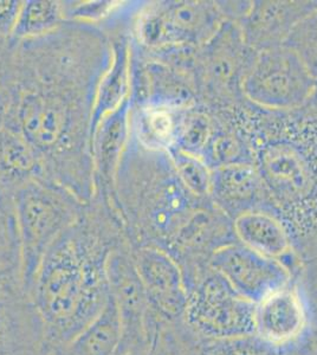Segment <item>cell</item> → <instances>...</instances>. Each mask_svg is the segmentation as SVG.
<instances>
[{
	"label": "cell",
	"mask_w": 317,
	"mask_h": 355,
	"mask_svg": "<svg viewBox=\"0 0 317 355\" xmlns=\"http://www.w3.org/2000/svg\"><path fill=\"white\" fill-rule=\"evenodd\" d=\"M130 101L132 105L187 110L200 100L189 78L142 56L130 41Z\"/></svg>",
	"instance_id": "12"
},
{
	"label": "cell",
	"mask_w": 317,
	"mask_h": 355,
	"mask_svg": "<svg viewBox=\"0 0 317 355\" xmlns=\"http://www.w3.org/2000/svg\"><path fill=\"white\" fill-rule=\"evenodd\" d=\"M268 193L255 162L233 164L212 171L209 200L231 220L250 211L268 210Z\"/></svg>",
	"instance_id": "16"
},
{
	"label": "cell",
	"mask_w": 317,
	"mask_h": 355,
	"mask_svg": "<svg viewBox=\"0 0 317 355\" xmlns=\"http://www.w3.org/2000/svg\"><path fill=\"white\" fill-rule=\"evenodd\" d=\"M0 275H20V246L13 194L0 185ZM22 276V275H20Z\"/></svg>",
	"instance_id": "23"
},
{
	"label": "cell",
	"mask_w": 317,
	"mask_h": 355,
	"mask_svg": "<svg viewBox=\"0 0 317 355\" xmlns=\"http://www.w3.org/2000/svg\"><path fill=\"white\" fill-rule=\"evenodd\" d=\"M214 3L224 21L241 24L249 15L250 10L252 8L253 0H241V1L221 0Z\"/></svg>",
	"instance_id": "31"
},
{
	"label": "cell",
	"mask_w": 317,
	"mask_h": 355,
	"mask_svg": "<svg viewBox=\"0 0 317 355\" xmlns=\"http://www.w3.org/2000/svg\"><path fill=\"white\" fill-rule=\"evenodd\" d=\"M109 294L117 307L121 326L117 353L148 351V320L151 308L137 268L132 246L122 243L112 251L107 262Z\"/></svg>",
	"instance_id": "8"
},
{
	"label": "cell",
	"mask_w": 317,
	"mask_h": 355,
	"mask_svg": "<svg viewBox=\"0 0 317 355\" xmlns=\"http://www.w3.org/2000/svg\"><path fill=\"white\" fill-rule=\"evenodd\" d=\"M255 165L265 187L281 200L296 202L311 192L314 178L309 162L290 142L264 146Z\"/></svg>",
	"instance_id": "14"
},
{
	"label": "cell",
	"mask_w": 317,
	"mask_h": 355,
	"mask_svg": "<svg viewBox=\"0 0 317 355\" xmlns=\"http://www.w3.org/2000/svg\"><path fill=\"white\" fill-rule=\"evenodd\" d=\"M317 10L313 0H253L241 21L245 41L256 53L283 45L298 21Z\"/></svg>",
	"instance_id": "15"
},
{
	"label": "cell",
	"mask_w": 317,
	"mask_h": 355,
	"mask_svg": "<svg viewBox=\"0 0 317 355\" xmlns=\"http://www.w3.org/2000/svg\"><path fill=\"white\" fill-rule=\"evenodd\" d=\"M33 182H49L44 162L24 137L15 130H0V185L15 196Z\"/></svg>",
	"instance_id": "19"
},
{
	"label": "cell",
	"mask_w": 317,
	"mask_h": 355,
	"mask_svg": "<svg viewBox=\"0 0 317 355\" xmlns=\"http://www.w3.org/2000/svg\"><path fill=\"white\" fill-rule=\"evenodd\" d=\"M223 21L216 3L209 0L142 3L130 37L145 50L174 44L203 46L217 33Z\"/></svg>",
	"instance_id": "5"
},
{
	"label": "cell",
	"mask_w": 317,
	"mask_h": 355,
	"mask_svg": "<svg viewBox=\"0 0 317 355\" xmlns=\"http://www.w3.org/2000/svg\"><path fill=\"white\" fill-rule=\"evenodd\" d=\"M293 355H317V331H310Z\"/></svg>",
	"instance_id": "32"
},
{
	"label": "cell",
	"mask_w": 317,
	"mask_h": 355,
	"mask_svg": "<svg viewBox=\"0 0 317 355\" xmlns=\"http://www.w3.org/2000/svg\"><path fill=\"white\" fill-rule=\"evenodd\" d=\"M293 281L305 300L311 327L317 331V256L302 263Z\"/></svg>",
	"instance_id": "29"
},
{
	"label": "cell",
	"mask_w": 317,
	"mask_h": 355,
	"mask_svg": "<svg viewBox=\"0 0 317 355\" xmlns=\"http://www.w3.org/2000/svg\"><path fill=\"white\" fill-rule=\"evenodd\" d=\"M132 254L152 315L167 322L184 320L189 289L177 259L157 246L132 248Z\"/></svg>",
	"instance_id": "11"
},
{
	"label": "cell",
	"mask_w": 317,
	"mask_h": 355,
	"mask_svg": "<svg viewBox=\"0 0 317 355\" xmlns=\"http://www.w3.org/2000/svg\"><path fill=\"white\" fill-rule=\"evenodd\" d=\"M203 355H280L259 343L255 336L243 339L204 340Z\"/></svg>",
	"instance_id": "28"
},
{
	"label": "cell",
	"mask_w": 317,
	"mask_h": 355,
	"mask_svg": "<svg viewBox=\"0 0 317 355\" xmlns=\"http://www.w3.org/2000/svg\"><path fill=\"white\" fill-rule=\"evenodd\" d=\"M62 1L26 0L23 1L12 42L33 40L53 33L65 23Z\"/></svg>",
	"instance_id": "22"
},
{
	"label": "cell",
	"mask_w": 317,
	"mask_h": 355,
	"mask_svg": "<svg viewBox=\"0 0 317 355\" xmlns=\"http://www.w3.org/2000/svg\"><path fill=\"white\" fill-rule=\"evenodd\" d=\"M200 157L212 171L233 164L253 162L244 142L234 134L221 130H214Z\"/></svg>",
	"instance_id": "25"
},
{
	"label": "cell",
	"mask_w": 317,
	"mask_h": 355,
	"mask_svg": "<svg viewBox=\"0 0 317 355\" xmlns=\"http://www.w3.org/2000/svg\"><path fill=\"white\" fill-rule=\"evenodd\" d=\"M209 266L251 302H259L293 279L291 271L277 259L265 257L239 242L218 249Z\"/></svg>",
	"instance_id": "10"
},
{
	"label": "cell",
	"mask_w": 317,
	"mask_h": 355,
	"mask_svg": "<svg viewBox=\"0 0 317 355\" xmlns=\"http://www.w3.org/2000/svg\"><path fill=\"white\" fill-rule=\"evenodd\" d=\"M209 202L186 189L167 152L146 150L129 135L115 175L114 210L132 248L167 250Z\"/></svg>",
	"instance_id": "2"
},
{
	"label": "cell",
	"mask_w": 317,
	"mask_h": 355,
	"mask_svg": "<svg viewBox=\"0 0 317 355\" xmlns=\"http://www.w3.org/2000/svg\"><path fill=\"white\" fill-rule=\"evenodd\" d=\"M302 110H305L309 116L317 119V81Z\"/></svg>",
	"instance_id": "33"
},
{
	"label": "cell",
	"mask_w": 317,
	"mask_h": 355,
	"mask_svg": "<svg viewBox=\"0 0 317 355\" xmlns=\"http://www.w3.org/2000/svg\"><path fill=\"white\" fill-rule=\"evenodd\" d=\"M187 110L132 105L130 137L146 150L169 153L175 147L181 122Z\"/></svg>",
	"instance_id": "20"
},
{
	"label": "cell",
	"mask_w": 317,
	"mask_h": 355,
	"mask_svg": "<svg viewBox=\"0 0 317 355\" xmlns=\"http://www.w3.org/2000/svg\"><path fill=\"white\" fill-rule=\"evenodd\" d=\"M315 83L298 56L280 45L257 53L245 77L243 94L245 100L265 110H298Z\"/></svg>",
	"instance_id": "7"
},
{
	"label": "cell",
	"mask_w": 317,
	"mask_h": 355,
	"mask_svg": "<svg viewBox=\"0 0 317 355\" xmlns=\"http://www.w3.org/2000/svg\"><path fill=\"white\" fill-rule=\"evenodd\" d=\"M125 242L117 214L93 200L49 249L28 296L53 347L75 338L105 309L110 299L107 262Z\"/></svg>",
	"instance_id": "1"
},
{
	"label": "cell",
	"mask_w": 317,
	"mask_h": 355,
	"mask_svg": "<svg viewBox=\"0 0 317 355\" xmlns=\"http://www.w3.org/2000/svg\"><path fill=\"white\" fill-rule=\"evenodd\" d=\"M253 336L280 355H293L313 331L305 300L293 279L255 304Z\"/></svg>",
	"instance_id": "9"
},
{
	"label": "cell",
	"mask_w": 317,
	"mask_h": 355,
	"mask_svg": "<svg viewBox=\"0 0 317 355\" xmlns=\"http://www.w3.org/2000/svg\"><path fill=\"white\" fill-rule=\"evenodd\" d=\"M112 60L97 88L90 133L109 114L114 113L130 97V36L121 33L112 38Z\"/></svg>",
	"instance_id": "18"
},
{
	"label": "cell",
	"mask_w": 317,
	"mask_h": 355,
	"mask_svg": "<svg viewBox=\"0 0 317 355\" xmlns=\"http://www.w3.org/2000/svg\"><path fill=\"white\" fill-rule=\"evenodd\" d=\"M120 341V320L110 297L93 322L68 343L53 347V355H114Z\"/></svg>",
	"instance_id": "21"
},
{
	"label": "cell",
	"mask_w": 317,
	"mask_h": 355,
	"mask_svg": "<svg viewBox=\"0 0 317 355\" xmlns=\"http://www.w3.org/2000/svg\"><path fill=\"white\" fill-rule=\"evenodd\" d=\"M114 355H148V351L128 352V353H115Z\"/></svg>",
	"instance_id": "34"
},
{
	"label": "cell",
	"mask_w": 317,
	"mask_h": 355,
	"mask_svg": "<svg viewBox=\"0 0 317 355\" xmlns=\"http://www.w3.org/2000/svg\"><path fill=\"white\" fill-rule=\"evenodd\" d=\"M23 1L0 0V38L12 41L13 33L19 19Z\"/></svg>",
	"instance_id": "30"
},
{
	"label": "cell",
	"mask_w": 317,
	"mask_h": 355,
	"mask_svg": "<svg viewBox=\"0 0 317 355\" xmlns=\"http://www.w3.org/2000/svg\"><path fill=\"white\" fill-rule=\"evenodd\" d=\"M178 177L191 193L199 199H209L212 170L200 157L173 148L169 152Z\"/></svg>",
	"instance_id": "24"
},
{
	"label": "cell",
	"mask_w": 317,
	"mask_h": 355,
	"mask_svg": "<svg viewBox=\"0 0 317 355\" xmlns=\"http://www.w3.org/2000/svg\"><path fill=\"white\" fill-rule=\"evenodd\" d=\"M184 322L201 339H243L255 333V303L243 297L212 266L197 271L187 282Z\"/></svg>",
	"instance_id": "4"
},
{
	"label": "cell",
	"mask_w": 317,
	"mask_h": 355,
	"mask_svg": "<svg viewBox=\"0 0 317 355\" xmlns=\"http://www.w3.org/2000/svg\"><path fill=\"white\" fill-rule=\"evenodd\" d=\"M283 45L298 56L310 76L317 81V10L295 25Z\"/></svg>",
	"instance_id": "26"
},
{
	"label": "cell",
	"mask_w": 317,
	"mask_h": 355,
	"mask_svg": "<svg viewBox=\"0 0 317 355\" xmlns=\"http://www.w3.org/2000/svg\"><path fill=\"white\" fill-rule=\"evenodd\" d=\"M237 242L269 259L283 263L293 274H298L302 259L295 249L291 234L284 224L269 210L250 211L232 220Z\"/></svg>",
	"instance_id": "17"
},
{
	"label": "cell",
	"mask_w": 317,
	"mask_h": 355,
	"mask_svg": "<svg viewBox=\"0 0 317 355\" xmlns=\"http://www.w3.org/2000/svg\"><path fill=\"white\" fill-rule=\"evenodd\" d=\"M256 55L245 41L241 26L223 21L217 33L199 50L196 75L199 100L218 105L245 100L243 85Z\"/></svg>",
	"instance_id": "6"
},
{
	"label": "cell",
	"mask_w": 317,
	"mask_h": 355,
	"mask_svg": "<svg viewBox=\"0 0 317 355\" xmlns=\"http://www.w3.org/2000/svg\"><path fill=\"white\" fill-rule=\"evenodd\" d=\"M13 199L19 236L20 275L28 294L49 249L78 220L89 204L48 182H28L17 191Z\"/></svg>",
	"instance_id": "3"
},
{
	"label": "cell",
	"mask_w": 317,
	"mask_h": 355,
	"mask_svg": "<svg viewBox=\"0 0 317 355\" xmlns=\"http://www.w3.org/2000/svg\"><path fill=\"white\" fill-rule=\"evenodd\" d=\"M130 110L132 101L129 97L119 110L100 122L92 137L93 200L103 202L114 212L115 175L130 135Z\"/></svg>",
	"instance_id": "13"
},
{
	"label": "cell",
	"mask_w": 317,
	"mask_h": 355,
	"mask_svg": "<svg viewBox=\"0 0 317 355\" xmlns=\"http://www.w3.org/2000/svg\"><path fill=\"white\" fill-rule=\"evenodd\" d=\"M214 130L216 128L209 115L194 107L184 115L174 148L201 157Z\"/></svg>",
	"instance_id": "27"
}]
</instances>
